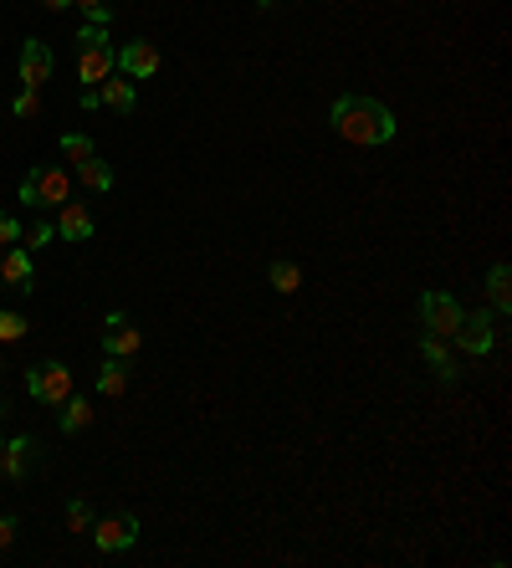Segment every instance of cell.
I'll use <instances>...</instances> for the list:
<instances>
[{"instance_id":"6da1fadb","label":"cell","mask_w":512,"mask_h":568,"mask_svg":"<svg viewBox=\"0 0 512 568\" xmlns=\"http://www.w3.org/2000/svg\"><path fill=\"white\" fill-rule=\"evenodd\" d=\"M328 123L338 128V139H349V144H359V149L390 144V139H395V128H400L390 108H384L379 98H364V93H344V98L333 103Z\"/></svg>"},{"instance_id":"7a4b0ae2","label":"cell","mask_w":512,"mask_h":568,"mask_svg":"<svg viewBox=\"0 0 512 568\" xmlns=\"http://www.w3.org/2000/svg\"><path fill=\"white\" fill-rule=\"evenodd\" d=\"M72 200V180H67V169L47 164V169H36L21 180V205H36V210H57Z\"/></svg>"},{"instance_id":"3957f363","label":"cell","mask_w":512,"mask_h":568,"mask_svg":"<svg viewBox=\"0 0 512 568\" xmlns=\"http://www.w3.org/2000/svg\"><path fill=\"white\" fill-rule=\"evenodd\" d=\"M26 389H31V400H41V405H67L77 395V389H72V369L62 359H47V364L26 369Z\"/></svg>"},{"instance_id":"277c9868","label":"cell","mask_w":512,"mask_h":568,"mask_svg":"<svg viewBox=\"0 0 512 568\" xmlns=\"http://www.w3.org/2000/svg\"><path fill=\"white\" fill-rule=\"evenodd\" d=\"M456 348L461 354H472V359H487L492 354V343H497V323H492V313H461V323H456Z\"/></svg>"},{"instance_id":"5b68a950","label":"cell","mask_w":512,"mask_h":568,"mask_svg":"<svg viewBox=\"0 0 512 568\" xmlns=\"http://www.w3.org/2000/svg\"><path fill=\"white\" fill-rule=\"evenodd\" d=\"M139 543V517L134 512H118V517H103L93 522V548L98 553H123Z\"/></svg>"},{"instance_id":"8992f818","label":"cell","mask_w":512,"mask_h":568,"mask_svg":"<svg viewBox=\"0 0 512 568\" xmlns=\"http://www.w3.org/2000/svg\"><path fill=\"white\" fill-rule=\"evenodd\" d=\"M420 323H425V333L451 338L456 323H461V302H456L451 292H425V297H420Z\"/></svg>"},{"instance_id":"52a82bcc","label":"cell","mask_w":512,"mask_h":568,"mask_svg":"<svg viewBox=\"0 0 512 568\" xmlns=\"http://www.w3.org/2000/svg\"><path fill=\"white\" fill-rule=\"evenodd\" d=\"M139 348H144V333L128 323L123 313H108V323H103V354L108 359H139Z\"/></svg>"},{"instance_id":"ba28073f","label":"cell","mask_w":512,"mask_h":568,"mask_svg":"<svg viewBox=\"0 0 512 568\" xmlns=\"http://www.w3.org/2000/svg\"><path fill=\"white\" fill-rule=\"evenodd\" d=\"M113 62H118V72H123V77L144 82V77H154V72H159V47H154V41H123V52H118Z\"/></svg>"},{"instance_id":"9c48e42d","label":"cell","mask_w":512,"mask_h":568,"mask_svg":"<svg viewBox=\"0 0 512 568\" xmlns=\"http://www.w3.org/2000/svg\"><path fill=\"white\" fill-rule=\"evenodd\" d=\"M52 47H47V41H26V47H21V62H16V72H21V82L26 87H36V93H41V82H52Z\"/></svg>"},{"instance_id":"30bf717a","label":"cell","mask_w":512,"mask_h":568,"mask_svg":"<svg viewBox=\"0 0 512 568\" xmlns=\"http://www.w3.org/2000/svg\"><path fill=\"white\" fill-rule=\"evenodd\" d=\"M93 231H98V221H93L88 205H77V200L57 205V236H62V241H88Z\"/></svg>"},{"instance_id":"8fae6325","label":"cell","mask_w":512,"mask_h":568,"mask_svg":"<svg viewBox=\"0 0 512 568\" xmlns=\"http://www.w3.org/2000/svg\"><path fill=\"white\" fill-rule=\"evenodd\" d=\"M420 354H425V364H431V374H436L441 384H456V379H461V369H456V359H451V343H446L441 333H425V338H420Z\"/></svg>"},{"instance_id":"7c38bea8","label":"cell","mask_w":512,"mask_h":568,"mask_svg":"<svg viewBox=\"0 0 512 568\" xmlns=\"http://www.w3.org/2000/svg\"><path fill=\"white\" fill-rule=\"evenodd\" d=\"M0 282L16 287V292H31L36 287V267H31V251L26 246H11L6 256H0Z\"/></svg>"},{"instance_id":"4fadbf2b","label":"cell","mask_w":512,"mask_h":568,"mask_svg":"<svg viewBox=\"0 0 512 568\" xmlns=\"http://www.w3.org/2000/svg\"><path fill=\"white\" fill-rule=\"evenodd\" d=\"M31 461H36V441H31V435H16V441H6V451H0V471H6L11 482H26Z\"/></svg>"},{"instance_id":"5bb4252c","label":"cell","mask_w":512,"mask_h":568,"mask_svg":"<svg viewBox=\"0 0 512 568\" xmlns=\"http://www.w3.org/2000/svg\"><path fill=\"white\" fill-rule=\"evenodd\" d=\"M98 103H108L113 113H134V103H139V93H134V77H103L98 82Z\"/></svg>"},{"instance_id":"9a60e30c","label":"cell","mask_w":512,"mask_h":568,"mask_svg":"<svg viewBox=\"0 0 512 568\" xmlns=\"http://www.w3.org/2000/svg\"><path fill=\"white\" fill-rule=\"evenodd\" d=\"M108 72H113V52H108V47H82V57H77V82L98 87Z\"/></svg>"},{"instance_id":"2e32d148","label":"cell","mask_w":512,"mask_h":568,"mask_svg":"<svg viewBox=\"0 0 512 568\" xmlns=\"http://www.w3.org/2000/svg\"><path fill=\"white\" fill-rule=\"evenodd\" d=\"M487 297H492L497 313L512 308V267H507V261H492V272H487Z\"/></svg>"},{"instance_id":"e0dca14e","label":"cell","mask_w":512,"mask_h":568,"mask_svg":"<svg viewBox=\"0 0 512 568\" xmlns=\"http://www.w3.org/2000/svg\"><path fill=\"white\" fill-rule=\"evenodd\" d=\"M77 180L88 185L93 195H108V190H113V164H103V159L93 154V159H82V164H77Z\"/></svg>"},{"instance_id":"ac0fdd59","label":"cell","mask_w":512,"mask_h":568,"mask_svg":"<svg viewBox=\"0 0 512 568\" xmlns=\"http://www.w3.org/2000/svg\"><path fill=\"white\" fill-rule=\"evenodd\" d=\"M128 389V359H103V369H98V395H123Z\"/></svg>"},{"instance_id":"d6986e66","label":"cell","mask_w":512,"mask_h":568,"mask_svg":"<svg viewBox=\"0 0 512 568\" xmlns=\"http://www.w3.org/2000/svg\"><path fill=\"white\" fill-rule=\"evenodd\" d=\"M93 415H98V410H93L88 400H82V395H72V400L62 405V430H67V435L88 430V425H93Z\"/></svg>"},{"instance_id":"ffe728a7","label":"cell","mask_w":512,"mask_h":568,"mask_svg":"<svg viewBox=\"0 0 512 568\" xmlns=\"http://www.w3.org/2000/svg\"><path fill=\"white\" fill-rule=\"evenodd\" d=\"M267 282H272L282 297H292L297 287H303V272H297V261H272V267H267Z\"/></svg>"},{"instance_id":"44dd1931","label":"cell","mask_w":512,"mask_h":568,"mask_svg":"<svg viewBox=\"0 0 512 568\" xmlns=\"http://www.w3.org/2000/svg\"><path fill=\"white\" fill-rule=\"evenodd\" d=\"M62 154H67L72 164H82V159H93L98 149H93V139H88V134H62Z\"/></svg>"},{"instance_id":"7402d4cb","label":"cell","mask_w":512,"mask_h":568,"mask_svg":"<svg viewBox=\"0 0 512 568\" xmlns=\"http://www.w3.org/2000/svg\"><path fill=\"white\" fill-rule=\"evenodd\" d=\"M26 328H31V323H26L21 313H6V308H0V343H21Z\"/></svg>"},{"instance_id":"603a6c76","label":"cell","mask_w":512,"mask_h":568,"mask_svg":"<svg viewBox=\"0 0 512 568\" xmlns=\"http://www.w3.org/2000/svg\"><path fill=\"white\" fill-rule=\"evenodd\" d=\"M11 113H16V118H36V113H41V93H36V87H21L16 103H11Z\"/></svg>"},{"instance_id":"cb8c5ba5","label":"cell","mask_w":512,"mask_h":568,"mask_svg":"<svg viewBox=\"0 0 512 568\" xmlns=\"http://www.w3.org/2000/svg\"><path fill=\"white\" fill-rule=\"evenodd\" d=\"M67 528H72V533H93V507H88V502H72V507H67Z\"/></svg>"},{"instance_id":"d4e9b609","label":"cell","mask_w":512,"mask_h":568,"mask_svg":"<svg viewBox=\"0 0 512 568\" xmlns=\"http://www.w3.org/2000/svg\"><path fill=\"white\" fill-rule=\"evenodd\" d=\"M77 41H82V47H108V26H98V21H88V26H82V31H77Z\"/></svg>"},{"instance_id":"484cf974","label":"cell","mask_w":512,"mask_h":568,"mask_svg":"<svg viewBox=\"0 0 512 568\" xmlns=\"http://www.w3.org/2000/svg\"><path fill=\"white\" fill-rule=\"evenodd\" d=\"M52 236H57V226H52V221H36L31 231H21V241H31V246H47Z\"/></svg>"},{"instance_id":"4316f807","label":"cell","mask_w":512,"mask_h":568,"mask_svg":"<svg viewBox=\"0 0 512 568\" xmlns=\"http://www.w3.org/2000/svg\"><path fill=\"white\" fill-rule=\"evenodd\" d=\"M0 246H21V221L16 215H0Z\"/></svg>"},{"instance_id":"83f0119b","label":"cell","mask_w":512,"mask_h":568,"mask_svg":"<svg viewBox=\"0 0 512 568\" xmlns=\"http://www.w3.org/2000/svg\"><path fill=\"white\" fill-rule=\"evenodd\" d=\"M77 11H88V21H98V26H108V0H72Z\"/></svg>"},{"instance_id":"f1b7e54d","label":"cell","mask_w":512,"mask_h":568,"mask_svg":"<svg viewBox=\"0 0 512 568\" xmlns=\"http://www.w3.org/2000/svg\"><path fill=\"white\" fill-rule=\"evenodd\" d=\"M16 543V517H0V553Z\"/></svg>"},{"instance_id":"f546056e","label":"cell","mask_w":512,"mask_h":568,"mask_svg":"<svg viewBox=\"0 0 512 568\" xmlns=\"http://www.w3.org/2000/svg\"><path fill=\"white\" fill-rule=\"evenodd\" d=\"M41 6H47V11H67V6H72V0H41Z\"/></svg>"},{"instance_id":"4dcf8cb0","label":"cell","mask_w":512,"mask_h":568,"mask_svg":"<svg viewBox=\"0 0 512 568\" xmlns=\"http://www.w3.org/2000/svg\"><path fill=\"white\" fill-rule=\"evenodd\" d=\"M6 415H11V405H6V400H0V420H6Z\"/></svg>"},{"instance_id":"1f68e13d","label":"cell","mask_w":512,"mask_h":568,"mask_svg":"<svg viewBox=\"0 0 512 568\" xmlns=\"http://www.w3.org/2000/svg\"><path fill=\"white\" fill-rule=\"evenodd\" d=\"M256 6H262V11H267V6H277V0H256Z\"/></svg>"},{"instance_id":"d6a6232c","label":"cell","mask_w":512,"mask_h":568,"mask_svg":"<svg viewBox=\"0 0 512 568\" xmlns=\"http://www.w3.org/2000/svg\"><path fill=\"white\" fill-rule=\"evenodd\" d=\"M0 451H6V435H0Z\"/></svg>"}]
</instances>
